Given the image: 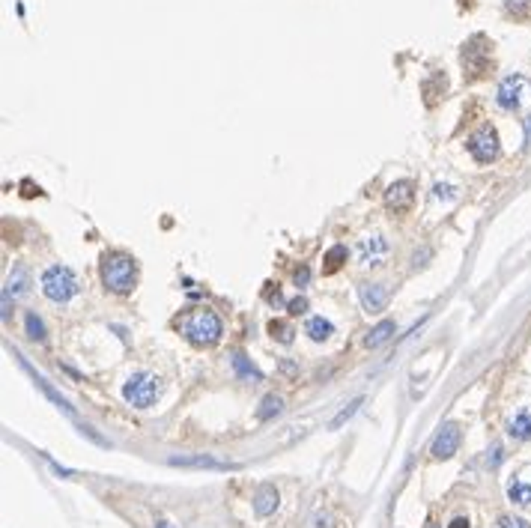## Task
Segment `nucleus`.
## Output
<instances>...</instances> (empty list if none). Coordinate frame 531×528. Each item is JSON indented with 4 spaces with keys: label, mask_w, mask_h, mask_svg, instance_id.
Returning a JSON list of instances; mask_svg holds the SVG:
<instances>
[{
    "label": "nucleus",
    "mask_w": 531,
    "mask_h": 528,
    "mask_svg": "<svg viewBox=\"0 0 531 528\" xmlns=\"http://www.w3.org/2000/svg\"><path fill=\"white\" fill-rule=\"evenodd\" d=\"M284 409V400L281 397H275V394H269V397H263V403H260V409H257V418L260 421H269V418H275L277 412Z\"/></svg>",
    "instance_id": "nucleus-19"
},
{
    "label": "nucleus",
    "mask_w": 531,
    "mask_h": 528,
    "mask_svg": "<svg viewBox=\"0 0 531 528\" xmlns=\"http://www.w3.org/2000/svg\"><path fill=\"white\" fill-rule=\"evenodd\" d=\"M233 370H236L239 379H248V382H260L263 379V373L248 361L245 352H233Z\"/></svg>",
    "instance_id": "nucleus-13"
},
{
    "label": "nucleus",
    "mask_w": 531,
    "mask_h": 528,
    "mask_svg": "<svg viewBox=\"0 0 531 528\" xmlns=\"http://www.w3.org/2000/svg\"><path fill=\"white\" fill-rule=\"evenodd\" d=\"M469 153L475 161H480V165H489V161L499 158V134L496 129H489V125H484V129H477L472 137H469Z\"/></svg>",
    "instance_id": "nucleus-6"
},
{
    "label": "nucleus",
    "mask_w": 531,
    "mask_h": 528,
    "mask_svg": "<svg viewBox=\"0 0 531 528\" xmlns=\"http://www.w3.org/2000/svg\"><path fill=\"white\" fill-rule=\"evenodd\" d=\"M525 146H531V117L525 120Z\"/></svg>",
    "instance_id": "nucleus-30"
},
{
    "label": "nucleus",
    "mask_w": 531,
    "mask_h": 528,
    "mask_svg": "<svg viewBox=\"0 0 531 528\" xmlns=\"http://www.w3.org/2000/svg\"><path fill=\"white\" fill-rule=\"evenodd\" d=\"M81 290V284H78V275H75L69 266H51V269H45L42 275V293L57 301V305H66L69 298H75Z\"/></svg>",
    "instance_id": "nucleus-3"
},
{
    "label": "nucleus",
    "mask_w": 531,
    "mask_h": 528,
    "mask_svg": "<svg viewBox=\"0 0 531 528\" xmlns=\"http://www.w3.org/2000/svg\"><path fill=\"white\" fill-rule=\"evenodd\" d=\"M156 528H173V525H170V522H158Z\"/></svg>",
    "instance_id": "nucleus-31"
},
{
    "label": "nucleus",
    "mask_w": 531,
    "mask_h": 528,
    "mask_svg": "<svg viewBox=\"0 0 531 528\" xmlns=\"http://www.w3.org/2000/svg\"><path fill=\"white\" fill-rule=\"evenodd\" d=\"M4 293H9V296H24V293H27V272H24L21 266L9 275V281H6V290H4Z\"/></svg>",
    "instance_id": "nucleus-18"
},
{
    "label": "nucleus",
    "mask_w": 531,
    "mask_h": 528,
    "mask_svg": "<svg viewBox=\"0 0 531 528\" xmlns=\"http://www.w3.org/2000/svg\"><path fill=\"white\" fill-rule=\"evenodd\" d=\"M388 257V242L382 236H368V239H361V245H358V260L364 263V266H382Z\"/></svg>",
    "instance_id": "nucleus-9"
},
{
    "label": "nucleus",
    "mask_w": 531,
    "mask_h": 528,
    "mask_svg": "<svg viewBox=\"0 0 531 528\" xmlns=\"http://www.w3.org/2000/svg\"><path fill=\"white\" fill-rule=\"evenodd\" d=\"M24 325H27V334L33 337V341H45V325L36 313H27V317H24Z\"/></svg>",
    "instance_id": "nucleus-21"
},
{
    "label": "nucleus",
    "mask_w": 531,
    "mask_h": 528,
    "mask_svg": "<svg viewBox=\"0 0 531 528\" xmlns=\"http://www.w3.org/2000/svg\"><path fill=\"white\" fill-rule=\"evenodd\" d=\"M358 406H361V400H352V403H349L346 409H340V412L335 415V418H332V424H328V430H337V427L344 424V421H349L352 415H356V409H358Z\"/></svg>",
    "instance_id": "nucleus-23"
},
{
    "label": "nucleus",
    "mask_w": 531,
    "mask_h": 528,
    "mask_svg": "<svg viewBox=\"0 0 531 528\" xmlns=\"http://www.w3.org/2000/svg\"><path fill=\"white\" fill-rule=\"evenodd\" d=\"M424 528H439V525H436V522H427V525H424Z\"/></svg>",
    "instance_id": "nucleus-32"
},
{
    "label": "nucleus",
    "mask_w": 531,
    "mask_h": 528,
    "mask_svg": "<svg viewBox=\"0 0 531 528\" xmlns=\"http://www.w3.org/2000/svg\"><path fill=\"white\" fill-rule=\"evenodd\" d=\"M499 105L504 111H523L531 105V81L523 75H511L499 84Z\"/></svg>",
    "instance_id": "nucleus-5"
},
{
    "label": "nucleus",
    "mask_w": 531,
    "mask_h": 528,
    "mask_svg": "<svg viewBox=\"0 0 531 528\" xmlns=\"http://www.w3.org/2000/svg\"><path fill=\"white\" fill-rule=\"evenodd\" d=\"M102 284L111 293H132L137 284V263L129 254H108L102 260Z\"/></svg>",
    "instance_id": "nucleus-2"
},
{
    "label": "nucleus",
    "mask_w": 531,
    "mask_h": 528,
    "mask_svg": "<svg viewBox=\"0 0 531 528\" xmlns=\"http://www.w3.org/2000/svg\"><path fill=\"white\" fill-rule=\"evenodd\" d=\"M269 332H272V337H277L281 344L293 341V329H289V322H284V320H275V322L269 325Z\"/></svg>",
    "instance_id": "nucleus-22"
},
{
    "label": "nucleus",
    "mask_w": 531,
    "mask_h": 528,
    "mask_svg": "<svg viewBox=\"0 0 531 528\" xmlns=\"http://www.w3.org/2000/svg\"><path fill=\"white\" fill-rule=\"evenodd\" d=\"M358 296H361V305H364L368 313H379V310H385V305H388V290L382 284H361Z\"/></svg>",
    "instance_id": "nucleus-10"
},
{
    "label": "nucleus",
    "mask_w": 531,
    "mask_h": 528,
    "mask_svg": "<svg viewBox=\"0 0 531 528\" xmlns=\"http://www.w3.org/2000/svg\"><path fill=\"white\" fill-rule=\"evenodd\" d=\"M344 260H346V248H344V245H335V248L325 254V272H337Z\"/></svg>",
    "instance_id": "nucleus-20"
},
{
    "label": "nucleus",
    "mask_w": 531,
    "mask_h": 528,
    "mask_svg": "<svg viewBox=\"0 0 531 528\" xmlns=\"http://www.w3.org/2000/svg\"><path fill=\"white\" fill-rule=\"evenodd\" d=\"M308 281H311V272H308V269H299V272H296V284H299V287H305Z\"/></svg>",
    "instance_id": "nucleus-28"
},
{
    "label": "nucleus",
    "mask_w": 531,
    "mask_h": 528,
    "mask_svg": "<svg viewBox=\"0 0 531 528\" xmlns=\"http://www.w3.org/2000/svg\"><path fill=\"white\" fill-rule=\"evenodd\" d=\"M308 310V301L305 298H293L289 301V313H305Z\"/></svg>",
    "instance_id": "nucleus-27"
},
{
    "label": "nucleus",
    "mask_w": 531,
    "mask_h": 528,
    "mask_svg": "<svg viewBox=\"0 0 531 528\" xmlns=\"http://www.w3.org/2000/svg\"><path fill=\"white\" fill-rule=\"evenodd\" d=\"M415 200V185L409 180H400V182H391L388 191H385V206L394 209V212H406Z\"/></svg>",
    "instance_id": "nucleus-8"
},
{
    "label": "nucleus",
    "mask_w": 531,
    "mask_h": 528,
    "mask_svg": "<svg viewBox=\"0 0 531 528\" xmlns=\"http://www.w3.org/2000/svg\"><path fill=\"white\" fill-rule=\"evenodd\" d=\"M508 496L516 505H531V484H525L523 477H513L511 486H508Z\"/></svg>",
    "instance_id": "nucleus-17"
},
{
    "label": "nucleus",
    "mask_w": 531,
    "mask_h": 528,
    "mask_svg": "<svg viewBox=\"0 0 531 528\" xmlns=\"http://www.w3.org/2000/svg\"><path fill=\"white\" fill-rule=\"evenodd\" d=\"M508 433L513 439H520V442L531 439V409H523L520 415H516V418L511 421V427H508Z\"/></svg>",
    "instance_id": "nucleus-15"
},
{
    "label": "nucleus",
    "mask_w": 531,
    "mask_h": 528,
    "mask_svg": "<svg viewBox=\"0 0 531 528\" xmlns=\"http://www.w3.org/2000/svg\"><path fill=\"white\" fill-rule=\"evenodd\" d=\"M305 332H308V337L311 341H328V337L335 334V325L328 322V320H323V317H311L308 320V325H305Z\"/></svg>",
    "instance_id": "nucleus-14"
},
{
    "label": "nucleus",
    "mask_w": 531,
    "mask_h": 528,
    "mask_svg": "<svg viewBox=\"0 0 531 528\" xmlns=\"http://www.w3.org/2000/svg\"><path fill=\"white\" fill-rule=\"evenodd\" d=\"M448 528H469V520H463V517H457V520H454Z\"/></svg>",
    "instance_id": "nucleus-29"
},
{
    "label": "nucleus",
    "mask_w": 531,
    "mask_h": 528,
    "mask_svg": "<svg viewBox=\"0 0 531 528\" xmlns=\"http://www.w3.org/2000/svg\"><path fill=\"white\" fill-rule=\"evenodd\" d=\"M496 528H531L525 520H516V517H501Z\"/></svg>",
    "instance_id": "nucleus-26"
},
{
    "label": "nucleus",
    "mask_w": 531,
    "mask_h": 528,
    "mask_svg": "<svg viewBox=\"0 0 531 528\" xmlns=\"http://www.w3.org/2000/svg\"><path fill=\"white\" fill-rule=\"evenodd\" d=\"M176 329L194 346H215L221 341V320L209 308H192L176 320Z\"/></svg>",
    "instance_id": "nucleus-1"
},
{
    "label": "nucleus",
    "mask_w": 531,
    "mask_h": 528,
    "mask_svg": "<svg viewBox=\"0 0 531 528\" xmlns=\"http://www.w3.org/2000/svg\"><path fill=\"white\" fill-rule=\"evenodd\" d=\"M161 394V379L156 373H135L123 388V397L129 400L135 409H149Z\"/></svg>",
    "instance_id": "nucleus-4"
},
{
    "label": "nucleus",
    "mask_w": 531,
    "mask_h": 528,
    "mask_svg": "<svg viewBox=\"0 0 531 528\" xmlns=\"http://www.w3.org/2000/svg\"><path fill=\"white\" fill-rule=\"evenodd\" d=\"M33 379H36V385H39V388H42V391H45L48 397H51V400H54V403H57V406H60L63 412H69V415H72V409H69V403H66V400H63V397H60V394L54 391V388H51V385H48V382L42 379V376H33Z\"/></svg>",
    "instance_id": "nucleus-24"
},
{
    "label": "nucleus",
    "mask_w": 531,
    "mask_h": 528,
    "mask_svg": "<svg viewBox=\"0 0 531 528\" xmlns=\"http://www.w3.org/2000/svg\"><path fill=\"white\" fill-rule=\"evenodd\" d=\"M460 442H463V430H460V424L448 421V424H442V427H439V433H436V439H433V445H430V454H433L436 460H448V457L457 454Z\"/></svg>",
    "instance_id": "nucleus-7"
},
{
    "label": "nucleus",
    "mask_w": 531,
    "mask_h": 528,
    "mask_svg": "<svg viewBox=\"0 0 531 528\" xmlns=\"http://www.w3.org/2000/svg\"><path fill=\"white\" fill-rule=\"evenodd\" d=\"M391 334H394V322H391V320H382V322L376 325V329H370V334L364 337V344H368L370 349H376V346H382Z\"/></svg>",
    "instance_id": "nucleus-16"
},
{
    "label": "nucleus",
    "mask_w": 531,
    "mask_h": 528,
    "mask_svg": "<svg viewBox=\"0 0 531 528\" xmlns=\"http://www.w3.org/2000/svg\"><path fill=\"white\" fill-rule=\"evenodd\" d=\"M504 6H508V12L513 18H528L531 15V0H508Z\"/></svg>",
    "instance_id": "nucleus-25"
},
{
    "label": "nucleus",
    "mask_w": 531,
    "mask_h": 528,
    "mask_svg": "<svg viewBox=\"0 0 531 528\" xmlns=\"http://www.w3.org/2000/svg\"><path fill=\"white\" fill-rule=\"evenodd\" d=\"M277 489L272 484H263L257 489V496H254V510H257V517H269V513L277 510Z\"/></svg>",
    "instance_id": "nucleus-11"
},
{
    "label": "nucleus",
    "mask_w": 531,
    "mask_h": 528,
    "mask_svg": "<svg viewBox=\"0 0 531 528\" xmlns=\"http://www.w3.org/2000/svg\"><path fill=\"white\" fill-rule=\"evenodd\" d=\"M168 463H170V466H182V469H215V472L233 469V466L218 463V460H212V457H170Z\"/></svg>",
    "instance_id": "nucleus-12"
}]
</instances>
